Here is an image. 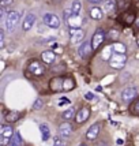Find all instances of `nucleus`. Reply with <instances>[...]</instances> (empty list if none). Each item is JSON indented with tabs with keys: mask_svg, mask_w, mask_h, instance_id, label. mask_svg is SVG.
<instances>
[{
	"mask_svg": "<svg viewBox=\"0 0 139 146\" xmlns=\"http://www.w3.org/2000/svg\"><path fill=\"white\" fill-rule=\"evenodd\" d=\"M19 21H21V15L17 11H10L7 13V19H6V30L7 32H13L14 29L18 26Z\"/></svg>",
	"mask_w": 139,
	"mask_h": 146,
	"instance_id": "nucleus-1",
	"label": "nucleus"
},
{
	"mask_svg": "<svg viewBox=\"0 0 139 146\" xmlns=\"http://www.w3.org/2000/svg\"><path fill=\"white\" fill-rule=\"evenodd\" d=\"M127 63V56L126 55H119V53H115L112 55L111 60H109V66L115 68V70H120L123 68Z\"/></svg>",
	"mask_w": 139,
	"mask_h": 146,
	"instance_id": "nucleus-2",
	"label": "nucleus"
},
{
	"mask_svg": "<svg viewBox=\"0 0 139 146\" xmlns=\"http://www.w3.org/2000/svg\"><path fill=\"white\" fill-rule=\"evenodd\" d=\"M42 22L48 27H51V29H59L60 27V19L55 14H51V13L44 14L42 15Z\"/></svg>",
	"mask_w": 139,
	"mask_h": 146,
	"instance_id": "nucleus-3",
	"label": "nucleus"
},
{
	"mask_svg": "<svg viewBox=\"0 0 139 146\" xmlns=\"http://www.w3.org/2000/svg\"><path fill=\"white\" fill-rule=\"evenodd\" d=\"M105 40V33L102 29H97L93 34V38H91V46H93V51H97L100 46L102 45Z\"/></svg>",
	"mask_w": 139,
	"mask_h": 146,
	"instance_id": "nucleus-4",
	"label": "nucleus"
},
{
	"mask_svg": "<svg viewBox=\"0 0 139 146\" xmlns=\"http://www.w3.org/2000/svg\"><path fill=\"white\" fill-rule=\"evenodd\" d=\"M91 52H93V46H91V41H85L82 44L79 45V48H78V53H79V56L83 57V59H86L91 55Z\"/></svg>",
	"mask_w": 139,
	"mask_h": 146,
	"instance_id": "nucleus-5",
	"label": "nucleus"
},
{
	"mask_svg": "<svg viewBox=\"0 0 139 146\" xmlns=\"http://www.w3.org/2000/svg\"><path fill=\"white\" fill-rule=\"evenodd\" d=\"M67 23L71 29H81L83 25V18L79 14H71V17L67 19Z\"/></svg>",
	"mask_w": 139,
	"mask_h": 146,
	"instance_id": "nucleus-6",
	"label": "nucleus"
},
{
	"mask_svg": "<svg viewBox=\"0 0 139 146\" xmlns=\"http://www.w3.org/2000/svg\"><path fill=\"white\" fill-rule=\"evenodd\" d=\"M85 38V32L82 29H71L70 30V40L72 44H79Z\"/></svg>",
	"mask_w": 139,
	"mask_h": 146,
	"instance_id": "nucleus-7",
	"label": "nucleus"
},
{
	"mask_svg": "<svg viewBox=\"0 0 139 146\" xmlns=\"http://www.w3.org/2000/svg\"><path fill=\"white\" fill-rule=\"evenodd\" d=\"M138 96V89L136 88H126L121 92V100L123 101H132L134 98Z\"/></svg>",
	"mask_w": 139,
	"mask_h": 146,
	"instance_id": "nucleus-8",
	"label": "nucleus"
},
{
	"mask_svg": "<svg viewBox=\"0 0 139 146\" xmlns=\"http://www.w3.org/2000/svg\"><path fill=\"white\" fill-rule=\"evenodd\" d=\"M100 130H101V124L100 123H94L93 126H90V128L87 130V133H86V138L89 141H94L97 137H98V133H100Z\"/></svg>",
	"mask_w": 139,
	"mask_h": 146,
	"instance_id": "nucleus-9",
	"label": "nucleus"
},
{
	"mask_svg": "<svg viewBox=\"0 0 139 146\" xmlns=\"http://www.w3.org/2000/svg\"><path fill=\"white\" fill-rule=\"evenodd\" d=\"M34 23H36V15H34L33 13H29L25 17L23 22H22V29H23L25 32H27V30H30V29H32Z\"/></svg>",
	"mask_w": 139,
	"mask_h": 146,
	"instance_id": "nucleus-10",
	"label": "nucleus"
},
{
	"mask_svg": "<svg viewBox=\"0 0 139 146\" xmlns=\"http://www.w3.org/2000/svg\"><path fill=\"white\" fill-rule=\"evenodd\" d=\"M90 116V108L89 107H82L76 113V123H83L86 121Z\"/></svg>",
	"mask_w": 139,
	"mask_h": 146,
	"instance_id": "nucleus-11",
	"label": "nucleus"
},
{
	"mask_svg": "<svg viewBox=\"0 0 139 146\" xmlns=\"http://www.w3.org/2000/svg\"><path fill=\"white\" fill-rule=\"evenodd\" d=\"M14 130L11 126H8V124H1V127H0V135H1V138H6V139H13L14 137Z\"/></svg>",
	"mask_w": 139,
	"mask_h": 146,
	"instance_id": "nucleus-12",
	"label": "nucleus"
},
{
	"mask_svg": "<svg viewBox=\"0 0 139 146\" xmlns=\"http://www.w3.org/2000/svg\"><path fill=\"white\" fill-rule=\"evenodd\" d=\"M41 59L45 64H52L56 60V53L53 51H44L41 53Z\"/></svg>",
	"mask_w": 139,
	"mask_h": 146,
	"instance_id": "nucleus-13",
	"label": "nucleus"
},
{
	"mask_svg": "<svg viewBox=\"0 0 139 146\" xmlns=\"http://www.w3.org/2000/svg\"><path fill=\"white\" fill-rule=\"evenodd\" d=\"M29 70H30V72H32L33 75H42L44 74L45 68L41 66V63H38V62H33V63H30V66H29Z\"/></svg>",
	"mask_w": 139,
	"mask_h": 146,
	"instance_id": "nucleus-14",
	"label": "nucleus"
},
{
	"mask_svg": "<svg viewBox=\"0 0 139 146\" xmlns=\"http://www.w3.org/2000/svg\"><path fill=\"white\" fill-rule=\"evenodd\" d=\"M59 133H60V135L62 137H70L71 135V133H72V127H71V124L70 123H67V121H64V123H62L60 124V127H59Z\"/></svg>",
	"mask_w": 139,
	"mask_h": 146,
	"instance_id": "nucleus-15",
	"label": "nucleus"
},
{
	"mask_svg": "<svg viewBox=\"0 0 139 146\" xmlns=\"http://www.w3.org/2000/svg\"><path fill=\"white\" fill-rule=\"evenodd\" d=\"M104 17V11H102V8L100 7H93L91 10H90V18L94 19V21H100Z\"/></svg>",
	"mask_w": 139,
	"mask_h": 146,
	"instance_id": "nucleus-16",
	"label": "nucleus"
},
{
	"mask_svg": "<svg viewBox=\"0 0 139 146\" xmlns=\"http://www.w3.org/2000/svg\"><path fill=\"white\" fill-rule=\"evenodd\" d=\"M112 49H113L115 53H119V55H126L127 52V46L123 42H115L112 45Z\"/></svg>",
	"mask_w": 139,
	"mask_h": 146,
	"instance_id": "nucleus-17",
	"label": "nucleus"
},
{
	"mask_svg": "<svg viewBox=\"0 0 139 146\" xmlns=\"http://www.w3.org/2000/svg\"><path fill=\"white\" fill-rule=\"evenodd\" d=\"M104 10L109 14L115 13V10H116V1L115 0H105L104 1Z\"/></svg>",
	"mask_w": 139,
	"mask_h": 146,
	"instance_id": "nucleus-18",
	"label": "nucleus"
},
{
	"mask_svg": "<svg viewBox=\"0 0 139 146\" xmlns=\"http://www.w3.org/2000/svg\"><path fill=\"white\" fill-rule=\"evenodd\" d=\"M19 117H21V113H19V112H15V111H10V112L6 115V120L10 121V123L17 121Z\"/></svg>",
	"mask_w": 139,
	"mask_h": 146,
	"instance_id": "nucleus-19",
	"label": "nucleus"
},
{
	"mask_svg": "<svg viewBox=\"0 0 139 146\" xmlns=\"http://www.w3.org/2000/svg\"><path fill=\"white\" fill-rule=\"evenodd\" d=\"M40 130H41V134H42V139L44 141H48L49 137H51V131H49V127L46 124H40Z\"/></svg>",
	"mask_w": 139,
	"mask_h": 146,
	"instance_id": "nucleus-20",
	"label": "nucleus"
},
{
	"mask_svg": "<svg viewBox=\"0 0 139 146\" xmlns=\"http://www.w3.org/2000/svg\"><path fill=\"white\" fill-rule=\"evenodd\" d=\"M75 116V108H68V109H66L63 112V119L64 120H71L72 117Z\"/></svg>",
	"mask_w": 139,
	"mask_h": 146,
	"instance_id": "nucleus-21",
	"label": "nucleus"
},
{
	"mask_svg": "<svg viewBox=\"0 0 139 146\" xmlns=\"http://www.w3.org/2000/svg\"><path fill=\"white\" fill-rule=\"evenodd\" d=\"M81 10H82V3H81L79 0H74L72 4H71V11H72V14H79Z\"/></svg>",
	"mask_w": 139,
	"mask_h": 146,
	"instance_id": "nucleus-22",
	"label": "nucleus"
},
{
	"mask_svg": "<svg viewBox=\"0 0 139 146\" xmlns=\"http://www.w3.org/2000/svg\"><path fill=\"white\" fill-rule=\"evenodd\" d=\"M74 89V81L71 78L63 79V90H72Z\"/></svg>",
	"mask_w": 139,
	"mask_h": 146,
	"instance_id": "nucleus-23",
	"label": "nucleus"
},
{
	"mask_svg": "<svg viewBox=\"0 0 139 146\" xmlns=\"http://www.w3.org/2000/svg\"><path fill=\"white\" fill-rule=\"evenodd\" d=\"M21 143H22L21 135H19V133H15L13 137V139H11V146H21Z\"/></svg>",
	"mask_w": 139,
	"mask_h": 146,
	"instance_id": "nucleus-24",
	"label": "nucleus"
},
{
	"mask_svg": "<svg viewBox=\"0 0 139 146\" xmlns=\"http://www.w3.org/2000/svg\"><path fill=\"white\" fill-rule=\"evenodd\" d=\"M112 51H113V49H112L111 46H109V48H105V51L102 52V59H104V60H111V57H112L111 53H112Z\"/></svg>",
	"mask_w": 139,
	"mask_h": 146,
	"instance_id": "nucleus-25",
	"label": "nucleus"
},
{
	"mask_svg": "<svg viewBox=\"0 0 139 146\" xmlns=\"http://www.w3.org/2000/svg\"><path fill=\"white\" fill-rule=\"evenodd\" d=\"M42 105H44V104H42V100H41V98H37V100H36V102L33 104V108H34V109H40Z\"/></svg>",
	"mask_w": 139,
	"mask_h": 146,
	"instance_id": "nucleus-26",
	"label": "nucleus"
},
{
	"mask_svg": "<svg viewBox=\"0 0 139 146\" xmlns=\"http://www.w3.org/2000/svg\"><path fill=\"white\" fill-rule=\"evenodd\" d=\"M13 3H14V0H0V6L3 7V8H6L7 6H10Z\"/></svg>",
	"mask_w": 139,
	"mask_h": 146,
	"instance_id": "nucleus-27",
	"label": "nucleus"
},
{
	"mask_svg": "<svg viewBox=\"0 0 139 146\" xmlns=\"http://www.w3.org/2000/svg\"><path fill=\"white\" fill-rule=\"evenodd\" d=\"M71 14H72L71 8H70V10H64V11H63V17H64V19L67 21V19H68L70 17H71Z\"/></svg>",
	"mask_w": 139,
	"mask_h": 146,
	"instance_id": "nucleus-28",
	"label": "nucleus"
},
{
	"mask_svg": "<svg viewBox=\"0 0 139 146\" xmlns=\"http://www.w3.org/2000/svg\"><path fill=\"white\" fill-rule=\"evenodd\" d=\"M4 46V30L0 32V48Z\"/></svg>",
	"mask_w": 139,
	"mask_h": 146,
	"instance_id": "nucleus-29",
	"label": "nucleus"
},
{
	"mask_svg": "<svg viewBox=\"0 0 139 146\" xmlns=\"http://www.w3.org/2000/svg\"><path fill=\"white\" fill-rule=\"evenodd\" d=\"M53 146H64V143L59 137H56V138H55V143H53Z\"/></svg>",
	"mask_w": 139,
	"mask_h": 146,
	"instance_id": "nucleus-30",
	"label": "nucleus"
},
{
	"mask_svg": "<svg viewBox=\"0 0 139 146\" xmlns=\"http://www.w3.org/2000/svg\"><path fill=\"white\" fill-rule=\"evenodd\" d=\"M119 37V33L116 32V30H111V32H109V38H117Z\"/></svg>",
	"mask_w": 139,
	"mask_h": 146,
	"instance_id": "nucleus-31",
	"label": "nucleus"
},
{
	"mask_svg": "<svg viewBox=\"0 0 139 146\" xmlns=\"http://www.w3.org/2000/svg\"><path fill=\"white\" fill-rule=\"evenodd\" d=\"M60 100H62V101L59 102V105H60V107L64 105V104H70V100L67 98V97H63V98H60Z\"/></svg>",
	"mask_w": 139,
	"mask_h": 146,
	"instance_id": "nucleus-32",
	"label": "nucleus"
},
{
	"mask_svg": "<svg viewBox=\"0 0 139 146\" xmlns=\"http://www.w3.org/2000/svg\"><path fill=\"white\" fill-rule=\"evenodd\" d=\"M89 3H93V4H100V3H104L105 0H87Z\"/></svg>",
	"mask_w": 139,
	"mask_h": 146,
	"instance_id": "nucleus-33",
	"label": "nucleus"
},
{
	"mask_svg": "<svg viewBox=\"0 0 139 146\" xmlns=\"http://www.w3.org/2000/svg\"><path fill=\"white\" fill-rule=\"evenodd\" d=\"M85 97H86V98H89V100H94V94H93V93H86V94H85Z\"/></svg>",
	"mask_w": 139,
	"mask_h": 146,
	"instance_id": "nucleus-34",
	"label": "nucleus"
},
{
	"mask_svg": "<svg viewBox=\"0 0 139 146\" xmlns=\"http://www.w3.org/2000/svg\"><path fill=\"white\" fill-rule=\"evenodd\" d=\"M134 111H135V113H139V101H136V104L134 105Z\"/></svg>",
	"mask_w": 139,
	"mask_h": 146,
	"instance_id": "nucleus-35",
	"label": "nucleus"
},
{
	"mask_svg": "<svg viewBox=\"0 0 139 146\" xmlns=\"http://www.w3.org/2000/svg\"><path fill=\"white\" fill-rule=\"evenodd\" d=\"M97 146H107V142L102 141V142H100V145H97Z\"/></svg>",
	"mask_w": 139,
	"mask_h": 146,
	"instance_id": "nucleus-36",
	"label": "nucleus"
},
{
	"mask_svg": "<svg viewBox=\"0 0 139 146\" xmlns=\"http://www.w3.org/2000/svg\"><path fill=\"white\" fill-rule=\"evenodd\" d=\"M117 145H119V146L123 145V139H117Z\"/></svg>",
	"mask_w": 139,
	"mask_h": 146,
	"instance_id": "nucleus-37",
	"label": "nucleus"
},
{
	"mask_svg": "<svg viewBox=\"0 0 139 146\" xmlns=\"http://www.w3.org/2000/svg\"><path fill=\"white\" fill-rule=\"evenodd\" d=\"M135 23H136V26H138V27H139V18L136 19V21H135Z\"/></svg>",
	"mask_w": 139,
	"mask_h": 146,
	"instance_id": "nucleus-38",
	"label": "nucleus"
},
{
	"mask_svg": "<svg viewBox=\"0 0 139 146\" xmlns=\"http://www.w3.org/2000/svg\"><path fill=\"white\" fill-rule=\"evenodd\" d=\"M79 146H87V145H85V143H81V145H79Z\"/></svg>",
	"mask_w": 139,
	"mask_h": 146,
	"instance_id": "nucleus-39",
	"label": "nucleus"
},
{
	"mask_svg": "<svg viewBox=\"0 0 139 146\" xmlns=\"http://www.w3.org/2000/svg\"><path fill=\"white\" fill-rule=\"evenodd\" d=\"M136 42H138V46H139V37H138V40H136Z\"/></svg>",
	"mask_w": 139,
	"mask_h": 146,
	"instance_id": "nucleus-40",
	"label": "nucleus"
}]
</instances>
